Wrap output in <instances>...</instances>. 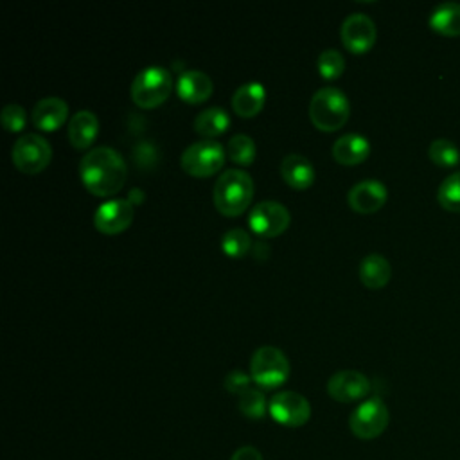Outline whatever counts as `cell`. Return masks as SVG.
Returning <instances> with one entry per match:
<instances>
[{
  "label": "cell",
  "instance_id": "603a6c76",
  "mask_svg": "<svg viewBox=\"0 0 460 460\" xmlns=\"http://www.w3.org/2000/svg\"><path fill=\"white\" fill-rule=\"evenodd\" d=\"M230 126V115L221 107H210L202 110L194 119V130L196 133L212 139L216 135H221Z\"/></svg>",
  "mask_w": 460,
  "mask_h": 460
},
{
  "label": "cell",
  "instance_id": "83f0119b",
  "mask_svg": "<svg viewBox=\"0 0 460 460\" xmlns=\"http://www.w3.org/2000/svg\"><path fill=\"white\" fill-rule=\"evenodd\" d=\"M238 398H240V403H238L240 405V412L243 416H247L249 419H261V417H265V414L268 410V403H266V398H265V394L261 391L250 387L249 391H245Z\"/></svg>",
  "mask_w": 460,
  "mask_h": 460
},
{
  "label": "cell",
  "instance_id": "ffe728a7",
  "mask_svg": "<svg viewBox=\"0 0 460 460\" xmlns=\"http://www.w3.org/2000/svg\"><path fill=\"white\" fill-rule=\"evenodd\" d=\"M358 274H360V281L367 288L379 289L389 284V281L393 277V266L385 256L369 254L361 259Z\"/></svg>",
  "mask_w": 460,
  "mask_h": 460
},
{
  "label": "cell",
  "instance_id": "277c9868",
  "mask_svg": "<svg viewBox=\"0 0 460 460\" xmlns=\"http://www.w3.org/2000/svg\"><path fill=\"white\" fill-rule=\"evenodd\" d=\"M351 114L347 96L335 87L319 89L310 103V117L313 124L322 131L340 130Z\"/></svg>",
  "mask_w": 460,
  "mask_h": 460
},
{
  "label": "cell",
  "instance_id": "6da1fadb",
  "mask_svg": "<svg viewBox=\"0 0 460 460\" xmlns=\"http://www.w3.org/2000/svg\"><path fill=\"white\" fill-rule=\"evenodd\" d=\"M83 186L96 196H112L124 186L128 166L121 153L110 146H98L87 151L80 163Z\"/></svg>",
  "mask_w": 460,
  "mask_h": 460
},
{
  "label": "cell",
  "instance_id": "4dcf8cb0",
  "mask_svg": "<svg viewBox=\"0 0 460 460\" xmlns=\"http://www.w3.org/2000/svg\"><path fill=\"white\" fill-rule=\"evenodd\" d=\"M250 381H252V376H249L247 372L243 370H230L226 376H225V389L230 393V394H236V396H242L245 391L250 389Z\"/></svg>",
  "mask_w": 460,
  "mask_h": 460
},
{
  "label": "cell",
  "instance_id": "484cf974",
  "mask_svg": "<svg viewBox=\"0 0 460 460\" xmlns=\"http://www.w3.org/2000/svg\"><path fill=\"white\" fill-rule=\"evenodd\" d=\"M437 202L448 212H460V171L442 180L437 191Z\"/></svg>",
  "mask_w": 460,
  "mask_h": 460
},
{
  "label": "cell",
  "instance_id": "4fadbf2b",
  "mask_svg": "<svg viewBox=\"0 0 460 460\" xmlns=\"http://www.w3.org/2000/svg\"><path fill=\"white\" fill-rule=\"evenodd\" d=\"M133 221V203L126 198H112L101 203L94 214V225L103 234H119Z\"/></svg>",
  "mask_w": 460,
  "mask_h": 460
},
{
  "label": "cell",
  "instance_id": "d6986e66",
  "mask_svg": "<svg viewBox=\"0 0 460 460\" xmlns=\"http://www.w3.org/2000/svg\"><path fill=\"white\" fill-rule=\"evenodd\" d=\"M370 153L369 140L360 133H345L333 144V157L337 163L354 166L363 163Z\"/></svg>",
  "mask_w": 460,
  "mask_h": 460
},
{
  "label": "cell",
  "instance_id": "7c38bea8",
  "mask_svg": "<svg viewBox=\"0 0 460 460\" xmlns=\"http://www.w3.org/2000/svg\"><path fill=\"white\" fill-rule=\"evenodd\" d=\"M342 44L354 54L367 52L377 38L374 20L365 13H351L340 28Z\"/></svg>",
  "mask_w": 460,
  "mask_h": 460
},
{
  "label": "cell",
  "instance_id": "8fae6325",
  "mask_svg": "<svg viewBox=\"0 0 460 460\" xmlns=\"http://www.w3.org/2000/svg\"><path fill=\"white\" fill-rule=\"evenodd\" d=\"M370 393L369 377L353 369L335 372L328 381V394L338 403H353L363 400Z\"/></svg>",
  "mask_w": 460,
  "mask_h": 460
},
{
  "label": "cell",
  "instance_id": "7a4b0ae2",
  "mask_svg": "<svg viewBox=\"0 0 460 460\" xmlns=\"http://www.w3.org/2000/svg\"><path fill=\"white\" fill-rule=\"evenodd\" d=\"M214 205L225 216H240L254 198V180L242 170H226L214 186Z\"/></svg>",
  "mask_w": 460,
  "mask_h": 460
},
{
  "label": "cell",
  "instance_id": "30bf717a",
  "mask_svg": "<svg viewBox=\"0 0 460 460\" xmlns=\"http://www.w3.org/2000/svg\"><path fill=\"white\" fill-rule=\"evenodd\" d=\"M291 214L289 210L275 202V200H265L254 205L249 216V225L254 233L261 238H274L282 234L289 226Z\"/></svg>",
  "mask_w": 460,
  "mask_h": 460
},
{
  "label": "cell",
  "instance_id": "44dd1931",
  "mask_svg": "<svg viewBox=\"0 0 460 460\" xmlns=\"http://www.w3.org/2000/svg\"><path fill=\"white\" fill-rule=\"evenodd\" d=\"M265 101V87L259 82H250L236 89L233 96V108L242 117H254L263 110Z\"/></svg>",
  "mask_w": 460,
  "mask_h": 460
},
{
  "label": "cell",
  "instance_id": "ac0fdd59",
  "mask_svg": "<svg viewBox=\"0 0 460 460\" xmlns=\"http://www.w3.org/2000/svg\"><path fill=\"white\" fill-rule=\"evenodd\" d=\"M99 119L92 110L75 112L68 123V140L74 147L87 149L98 137Z\"/></svg>",
  "mask_w": 460,
  "mask_h": 460
},
{
  "label": "cell",
  "instance_id": "2e32d148",
  "mask_svg": "<svg viewBox=\"0 0 460 460\" xmlns=\"http://www.w3.org/2000/svg\"><path fill=\"white\" fill-rule=\"evenodd\" d=\"M281 175L293 189H308L315 182V168L300 153H289L281 163Z\"/></svg>",
  "mask_w": 460,
  "mask_h": 460
},
{
  "label": "cell",
  "instance_id": "d4e9b609",
  "mask_svg": "<svg viewBox=\"0 0 460 460\" xmlns=\"http://www.w3.org/2000/svg\"><path fill=\"white\" fill-rule=\"evenodd\" d=\"M428 157L440 168H453L460 163V151L449 139H435L428 147Z\"/></svg>",
  "mask_w": 460,
  "mask_h": 460
},
{
  "label": "cell",
  "instance_id": "1f68e13d",
  "mask_svg": "<svg viewBox=\"0 0 460 460\" xmlns=\"http://www.w3.org/2000/svg\"><path fill=\"white\" fill-rule=\"evenodd\" d=\"M230 460H263V455L254 446H243L236 449V453L230 456Z\"/></svg>",
  "mask_w": 460,
  "mask_h": 460
},
{
  "label": "cell",
  "instance_id": "f546056e",
  "mask_svg": "<svg viewBox=\"0 0 460 460\" xmlns=\"http://www.w3.org/2000/svg\"><path fill=\"white\" fill-rule=\"evenodd\" d=\"M0 119H3V124L8 131L17 133L20 130L26 128L28 123V112L24 110V107L17 105V103H10L3 108V114H0Z\"/></svg>",
  "mask_w": 460,
  "mask_h": 460
},
{
  "label": "cell",
  "instance_id": "f1b7e54d",
  "mask_svg": "<svg viewBox=\"0 0 460 460\" xmlns=\"http://www.w3.org/2000/svg\"><path fill=\"white\" fill-rule=\"evenodd\" d=\"M317 65H319V72L322 74V78L337 80L345 70V58L337 49H326L321 52Z\"/></svg>",
  "mask_w": 460,
  "mask_h": 460
},
{
  "label": "cell",
  "instance_id": "8992f818",
  "mask_svg": "<svg viewBox=\"0 0 460 460\" xmlns=\"http://www.w3.org/2000/svg\"><path fill=\"white\" fill-rule=\"evenodd\" d=\"M182 168L193 177H210L225 164V149L218 140L205 139L187 146L182 153Z\"/></svg>",
  "mask_w": 460,
  "mask_h": 460
},
{
  "label": "cell",
  "instance_id": "52a82bcc",
  "mask_svg": "<svg viewBox=\"0 0 460 460\" xmlns=\"http://www.w3.org/2000/svg\"><path fill=\"white\" fill-rule=\"evenodd\" d=\"M389 423H391V412L381 398L365 400L361 405H358L353 410L349 417L351 432L354 433V437L361 440H372L379 437L387 430Z\"/></svg>",
  "mask_w": 460,
  "mask_h": 460
},
{
  "label": "cell",
  "instance_id": "4316f807",
  "mask_svg": "<svg viewBox=\"0 0 460 460\" xmlns=\"http://www.w3.org/2000/svg\"><path fill=\"white\" fill-rule=\"evenodd\" d=\"M221 247L230 258H243L252 249V238L245 228H230L221 238Z\"/></svg>",
  "mask_w": 460,
  "mask_h": 460
},
{
  "label": "cell",
  "instance_id": "3957f363",
  "mask_svg": "<svg viewBox=\"0 0 460 460\" xmlns=\"http://www.w3.org/2000/svg\"><path fill=\"white\" fill-rule=\"evenodd\" d=\"M173 91V75L166 67L151 65L142 68L131 83V99L142 108L163 105Z\"/></svg>",
  "mask_w": 460,
  "mask_h": 460
},
{
  "label": "cell",
  "instance_id": "e0dca14e",
  "mask_svg": "<svg viewBox=\"0 0 460 460\" xmlns=\"http://www.w3.org/2000/svg\"><path fill=\"white\" fill-rule=\"evenodd\" d=\"M68 115V105L61 98H44L40 99L33 108V123L36 128L44 131H54L58 130Z\"/></svg>",
  "mask_w": 460,
  "mask_h": 460
},
{
  "label": "cell",
  "instance_id": "cb8c5ba5",
  "mask_svg": "<svg viewBox=\"0 0 460 460\" xmlns=\"http://www.w3.org/2000/svg\"><path fill=\"white\" fill-rule=\"evenodd\" d=\"M256 142L252 137L245 135V133H236L230 137L228 146H226V153L230 161H234L240 166H250L256 159Z\"/></svg>",
  "mask_w": 460,
  "mask_h": 460
},
{
  "label": "cell",
  "instance_id": "5b68a950",
  "mask_svg": "<svg viewBox=\"0 0 460 460\" xmlns=\"http://www.w3.org/2000/svg\"><path fill=\"white\" fill-rule=\"evenodd\" d=\"M250 376L259 387L277 389L289 376V361L279 347L263 345L252 354Z\"/></svg>",
  "mask_w": 460,
  "mask_h": 460
},
{
  "label": "cell",
  "instance_id": "9a60e30c",
  "mask_svg": "<svg viewBox=\"0 0 460 460\" xmlns=\"http://www.w3.org/2000/svg\"><path fill=\"white\" fill-rule=\"evenodd\" d=\"M212 89H214L212 80L202 70L189 68L178 75L177 92L187 103L196 105V103L207 101L212 94Z\"/></svg>",
  "mask_w": 460,
  "mask_h": 460
},
{
  "label": "cell",
  "instance_id": "7402d4cb",
  "mask_svg": "<svg viewBox=\"0 0 460 460\" xmlns=\"http://www.w3.org/2000/svg\"><path fill=\"white\" fill-rule=\"evenodd\" d=\"M428 26L442 35V36H460V4L458 3H442L439 4L430 19H428Z\"/></svg>",
  "mask_w": 460,
  "mask_h": 460
},
{
  "label": "cell",
  "instance_id": "5bb4252c",
  "mask_svg": "<svg viewBox=\"0 0 460 460\" xmlns=\"http://www.w3.org/2000/svg\"><path fill=\"white\" fill-rule=\"evenodd\" d=\"M387 198H389V191L385 184L374 178L356 182L347 193L349 205L360 214H372L379 210L383 205H385Z\"/></svg>",
  "mask_w": 460,
  "mask_h": 460
},
{
  "label": "cell",
  "instance_id": "9c48e42d",
  "mask_svg": "<svg viewBox=\"0 0 460 460\" xmlns=\"http://www.w3.org/2000/svg\"><path fill=\"white\" fill-rule=\"evenodd\" d=\"M268 412L282 426L289 428H298L304 426L312 417V405L298 393L291 391H282L277 393L270 403H268Z\"/></svg>",
  "mask_w": 460,
  "mask_h": 460
},
{
  "label": "cell",
  "instance_id": "ba28073f",
  "mask_svg": "<svg viewBox=\"0 0 460 460\" xmlns=\"http://www.w3.org/2000/svg\"><path fill=\"white\" fill-rule=\"evenodd\" d=\"M12 159L22 173L36 175L49 166L52 147L45 137L38 133H24L17 139L12 149Z\"/></svg>",
  "mask_w": 460,
  "mask_h": 460
}]
</instances>
